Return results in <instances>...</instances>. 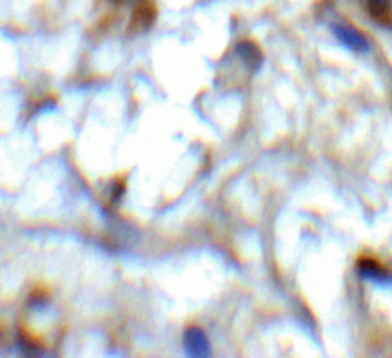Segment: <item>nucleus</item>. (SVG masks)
Returning a JSON list of instances; mask_svg holds the SVG:
<instances>
[{
    "label": "nucleus",
    "instance_id": "f257e3e1",
    "mask_svg": "<svg viewBox=\"0 0 392 358\" xmlns=\"http://www.w3.org/2000/svg\"><path fill=\"white\" fill-rule=\"evenodd\" d=\"M334 34L345 46H348L355 52H367L369 49L367 39H365L359 31L353 30L348 25H336Z\"/></svg>",
    "mask_w": 392,
    "mask_h": 358
},
{
    "label": "nucleus",
    "instance_id": "f03ea898",
    "mask_svg": "<svg viewBox=\"0 0 392 358\" xmlns=\"http://www.w3.org/2000/svg\"><path fill=\"white\" fill-rule=\"evenodd\" d=\"M368 10L374 19L386 22L391 15V0H368Z\"/></svg>",
    "mask_w": 392,
    "mask_h": 358
},
{
    "label": "nucleus",
    "instance_id": "7ed1b4c3",
    "mask_svg": "<svg viewBox=\"0 0 392 358\" xmlns=\"http://www.w3.org/2000/svg\"><path fill=\"white\" fill-rule=\"evenodd\" d=\"M239 52L240 54L244 56V58H247L248 62H250L252 65H257V62H259L261 57H259V52H257V49L255 46H252L250 43H243V45L239 46Z\"/></svg>",
    "mask_w": 392,
    "mask_h": 358
}]
</instances>
